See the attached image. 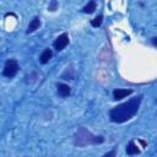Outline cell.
I'll list each match as a JSON object with an SVG mask.
<instances>
[{"label": "cell", "instance_id": "ba28073f", "mask_svg": "<svg viewBox=\"0 0 157 157\" xmlns=\"http://www.w3.org/2000/svg\"><path fill=\"white\" fill-rule=\"evenodd\" d=\"M40 25H42L40 17H39V16H34V17H33V18L29 21V23H28V26H27V29H26V34H31V33L36 32L37 29H39Z\"/></svg>", "mask_w": 157, "mask_h": 157}, {"label": "cell", "instance_id": "ac0fdd59", "mask_svg": "<svg viewBox=\"0 0 157 157\" xmlns=\"http://www.w3.org/2000/svg\"><path fill=\"white\" fill-rule=\"evenodd\" d=\"M0 40H1V37H0Z\"/></svg>", "mask_w": 157, "mask_h": 157}, {"label": "cell", "instance_id": "2e32d148", "mask_svg": "<svg viewBox=\"0 0 157 157\" xmlns=\"http://www.w3.org/2000/svg\"><path fill=\"white\" fill-rule=\"evenodd\" d=\"M137 142L141 145L140 147H142V148L147 147V142H146V140H144V139H137Z\"/></svg>", "mask_w": 157, "mask_h": 157}, {"label": "cell", "instance_id": "e0dca14e", "mask_svg": "<svg viewBox=\"0 0 157 157\" xmlns=\"http://www.w3.org/2000/svg\"><path fill=\"white\" fill-rule=\"evenodd\" d=\"M151 44H152L155 48L157 47V37H152V38H151Z\"/></svg>", "mask_w": 157, "mask_h": 157}, {"label": "cell", "instance_id": "7a4b0ae2", "mask_svg": "<svg viewBox=\"0 0 157 157\" xmlns=\"http://www.w3.org/2000/svg\"><path fill=\"white\" fill-rule=\"evenodd\" d=\"M104 141H105V137L103 135H96L85 126H78L72 135V145L80 148H83L87 146L102 145Z\"/></svg>", "mask_w": 157, "mask_h": 157}, {"label": "cell", "instance_id": "8992f818", "mask_svg": "<svg viewBox=\"0 0 157 157\" xmlns=\"http://www.w3.org/2000/svg\"><path fill=\"white\" fill-rule=\"evenodd\" d=\"M132 93H134V90H131V88H115L113 91V99L120 101V99L126 98L128 96H130Z\"/></svg>", "mask_w": 157, "mask_h": 157}, {"label": "cell", "instance_id": "3957f363", "mask_svg": "<svg viewBox=\"0 0 157 157\" xmlns=\"http://www.w3.org/2000/svg\"><path fill=\"white\" fill-rule=\"evenodd\" d=\"M18 70H20L18 61H17L16 59H13V58H10V59H7V60L5 61L1 74H2V76L6 77V78H13V77L17 75Z\"/></svg>", "mask_w": 157, "mask_h": 157}, {"label": "cell", "instance_id": "52a82bcc", "mask_svg": "<svg viewBox=\"0 0 157 157\" xmlns=\"http://www.w3.org/2000/svg\"><path fill=\"white\" fill-rule=\"evenodd\" d=\"M75 77H76V71H75V67L72 64L66 66L65 70L63 71V74L60 75V78L63 81H72V80H75Z\"/></svg>", "mask_w": 157, "mask_h": 157}, {"label": "cell", "instance_id": "8fae6325", "mask_svg": "<svg viewBox=\"0 0 157 157\" xmlns=\"http://www.w3.org/2000/svg\"><path fill=\"white\" fill-rule=\"evenodd\" d=\"M39 76H40V72H38L37 70H33V71H31L29 74H27L25 76V82L27 85H33V83H36L38 81Z\"/></svg>", "mask_w": 157, "mask_h": 157}, {"label": "cell", "instance_id": "30bf717a", "mask_svg": "<svg viewBox=\"0 0 157 157\" xmlns=\"http://www.w3.org/2000/svg\"><path fill=\"white\" fill-rule=\"evenodd\" d=\"M52 58H53V50H52L50 48H45V49L40 53V55H39V63L43 64V65H45V64L49 63V60H50Z\"/></svg>", "mask_w": 157, "mask_h": 157}, {"label": "cell", "instance_id": "5bb4252c", "mask_svg": "<svg viewBox=\"0 0 157 157\" xmlns=\"http://www.w3.org/2000/svg\"><path fill=\"white\" fill-rule=\"evenodd\" d=\"M58 9H59V1L52 0V1L49 2V5H48V11H49V12H55Z\"/></svg>", "mask_w": 157, "mask_h": 157}, {"label": "cell", "instance_id": "9a60e30c", "mask_svg": "<svg viewBox=\"0 0 157 157\" xmlns=\"http://www.w3.org/2000/svg\"><path fill=\"white\" fill-rule=\"evenodd\" d=\"M102 157H117V148H113V150L105 152Z\"/></svg>", "mask_w": 157, "mask_h": 157}, {"label": "cell", "instance_id": "7c38bea8", "mask_svg": "<svg viewBox=\"0 0 157 157\" xmlns=\"http://www.w3.org/2000/svg\"><path fill=\"white\" fill-rule=\"evenodd\" d=\"M96 10H97V2H96L94 0L88 1V2L81 9V11H82L83 13H86V15H91V13H93Z\"/></svg>", "mask_w": 157, "mask_h": 157}, {"label": "cell", "instance_id": "6da1fadb", "mask_svg": "<svg viewBox=\"0 0 157 157\" xmlns=\"http://www.w3.org/2000/svg\"><path fill=\"white\" fill-rule=\"evenodd\" d=\"M142 98H144V94H139L134 98L128 99L126 102H123L113 107L109 110V120L115 124H123L129 121L137 114Z\"/></svg>", "mask_w": 157, "mask_h": 157}, {"label": "cell", "instance_id": "4fadbf2b", "mask_svg": "<svg viewBox=\"0 0 157 157\" xmlns=\"http://www.w3.org/2000/svg\"><path fill=\"white\" fill-rule=\"evenodd\" d=\"M91 26L93 27V28H98V27H101L102 26V23H103V15L102 13H99L98 16H96L93 20H91Z\"/></svg>", "mask_w": 157, "mask_h": 157}, {"label": "cell", "instance_id": "5b68a950", "mask_svg": "<svg viewBox=\"0 0 157 157\" xmlns=\"http://www.w3.org/2000/svg\"><path fill=\"white\" fill-rule=\"evenodd\" d=\"M56 93L61 98H67L71 94V87L65 82H58L56 83Z\"/></svg>", "mask_w": 157, "mask_h": 157}, {"label": "cell", "instance_id": "277c9868", "mask_svg": "<svg viewBox=\"0 0 157 157\" xmlns=\"http://www.w3.org/2000/svg\"><path fill=\"white\" fill-rule=\"evenodd\" d=\"M69 43H70L69 34H67L66 32H64V33L59 34V36L54 39V42H53V48H54L56 52H63V50L69 45Z\"/></svg>", "mask_w": 157, "mask_h": 157}, {"label": "cell", "instance_id": "9c48e42d", "mask_svg": "<svg viewBox=\"0 0 157 157\" xmlns=\"http://www.w3.org/2000/svg\"><path fill=\"white\" fill-rule=\"evenodd\" d=\"M125 152H126L128 156H136V155H140L141 153V150H140V146L134 140H130L128 142V145H126Z\"/></svg>", "mask_w": 157, "mask_h": 157}]
</instances>
